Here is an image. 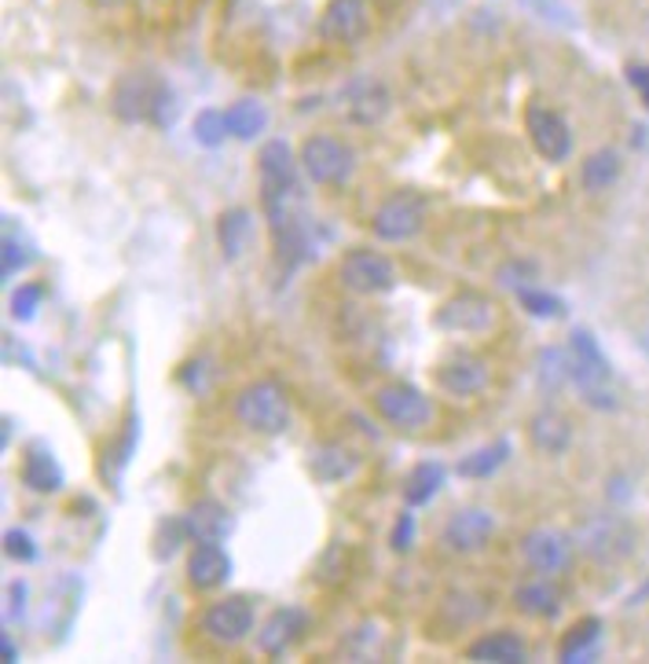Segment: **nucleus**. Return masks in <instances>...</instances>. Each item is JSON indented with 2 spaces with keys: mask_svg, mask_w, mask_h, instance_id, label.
I'll use <instances>...</instances> for the list:
<instances>
[{
  "mask_svg": "<svg viewBox=\"0 0 649 664\" xmlns=\"http://www.w3.org/2000/svg\"><path fill=\"white\" fill-rule=\"evenodd\" d=\"M232 411L254 433H283L291 426V400H286V393L276 382L246 385V390L235 393Z\"/></svg>",
  "mask_w": 649,
  "mask_h": 664,
  "instance_id": "f257e3e1",
  "label": "nucleus"
},
{
  "mask_svg": "<svg viewBox=\"0 0 649 664\" xmlns=\"http://www.w3.org/2000/svg\"><path fill=\"white\" fill-rule=\"evenodd\" d=\"M169 107V92L166 85L151 74H129V78L118 81L115 89V115L125 118V121H161L166 125L169 118L161 115V110Z\"/></svg>",
  "mask_w": 649,
  "mask_h": 664,
  "instance_id": "f03ea898",
  "label": "nucleus"
},
{
  "mask_svg": "<svg viewBox=\"0 0 649 664\" xmlns=\"http://www.w3.org/2000/svg\"><path fill=\"white\" fill-rule=\"evenodd\" d=\"M302 166H305V173L316 184L334 187V184H345L348 177H353L356 155H353V147H348L345 140H338V136L319 133V136H308V140H305Z\"/></svg>",
  "mask_w": 649,
  "mask_h": 664,
  "instance_id": "7ed1b4c3",
  "label": "nucleus"
},
{
  "mask_svg": "<svg viewBox=\"0 0 649 664\" xmlns=\"http://www.w3.org/2000/svg\"><path fill=\"white\" fill-rule=\"evenodd\" d=\"M374 411H378L390 426H401V430H422V426L433 422L430 397L407 382L382 385V390L374 393Z\"/></svg>",
  "mask_w": 649,
  "mask_h": 664,
  "instance_id": "20e7f679",
  "label": "nucleus"
},
{
  "mask_svg": "<svg viewBox=\"0 0 649 664\" xmlns=\"http://www.w3.org/2000/svg\"><path fill=\"white\" fill-rule=\"evenodd\" d=\"M338 280L353 294H382L396 283V268L378 250H348L338 265Z\"/></svg>",
  "mask_w": 649,
  "mask_h": 664,
  "instance_id": "39448f33",
  "label": "nucleus"
},
{
  "mask_svg": "<svg viewBox=\"0 0 649 664\" xmlns=\"http://www.w3.org/2000/svg\"><path fill=\"white\" fill-rule=\"evenodd\" d=\"M422 217H426V203L415 192H396L374 209L371 228L385 243H404L422 228Z\"/></svg>",
  "mask_w": 649,
  "mask_h": 664,
  "instance_id": "423d86ee",
  "label": "nucleus"
},
{
  "mask_svg": "<svg viewBox=\"0 0 649 664\" xmlns=\"http://www.w3.org/2000/svg\"><path fill=\"white\" fill-rule=\"evenodd\" d=\"M257 624V613L249 598H220V603L206 606L203 621H198V628H203L209 638H217V643L232 646V643H243V638L254 632Z\"/></svg>",
  "mask_w": 649,
  "mask_h": 664,
  "instance_id": "0eeeda50",
  "label": "nucleus"
},
{
  "mask_svg": "<svg viewBox=\"0 0 649 664\" xmlns=\"http://www.w3.org/2000/svg\"><path fill=\"white\" fill-rule=\"evenodd\" d=\"M433 323L441 331H466V334H481L495 328V305L492 297H484L478 291H463L436 309Z\"/></svg>",
  "mask_w": 649,
  "mask_h": 664,
  "instance_id": "6e6552de",
  "label": "nucleus"
},
{
  "mask_svg": "<svg viewBox=\"0 0 649 664\" xmlns=\"http://www.w3.org/2000/svg\"><path fill=\"white\" fill-rule=\"evenodd\" d=\"M525 125H529L532 147L547 162H566L569 158V152H572V133H569V125H566V118L558 115V110L543 107V104H532L529 115H525Z\"/></svg>",
  "mask_w": 649,
  "mask_h": 664,
  "instance_id": "1a4fd4ad",
  "label": "nucleus"
},
{
  "mask_svg": "<svg viewBox=\"0 0 649 664\" xmlns=\"http://www.w3.org/2000/svg\"><path fill=\"white\" fill-rule=\"evenodd\" d=\"M492 533H495V518L489 510L463 507V510H455L452 521L444 525L441 544L452 550V555H473V550H481L492 540Z\"/></svg>",
  "mask_w": 649,
  "mask_h": 664,
  "instance_id": "9d476101",
  "label": "nucleus"
},
{
  "mask_svg": "<svg viewBox=\"0 0 649 664\" xmlns=\"http://www.w3.org/2000/svg\"><path fill=\"white\" fill-rule=\"evenodd\" d=\"M297 177V158L283 140H268L260 147V180H265V206L276 209L283 198L294 192Z\"/></svg>",
  "mask_w": 649,
  "mask_h": 664,
  "instance_id": "9b49d317",
  "label": "nucleus"
},
{
  "mask_svg": "<svg viewBox=\"0 0 649 664\" xmlns=\"http://www.w3.org/2000/svg\"><path fill=\"white\" fill-rule=\"evenodd\" d=\"M521 555H525V566L532 573L558 576V573L569 569L572 544H569V536H561L554 529H535L521 540Z\"/></svg>",
  "mask_w": 649,
  "mask_h": 664,
  "instance_id": "f8f14e48",
  "label": "nucleus"
},
{
  "mask_svg": "<svg viewBox=\"0 0 649 664\" xmlns=\"http://www.w3.org/2000/svg\"><path fill=\"white\" fill-rule=\"evenodd\" d=\"M367 27H371L367 0H331V4L323 8V19H319L323 37L334 41V45L360 41V37L367 33Z\"/></svg>",
  "mask_w": 649,
  "mask_h": 664,
  "instance_id": "ddd939ff",
  "label": "nucleus"
},
{
  "mask_svg": "<svg viewBox=\"0 0 649 664\" xmlns=\"http://www.w3.org/2000/svg\"><path fill=\"white\" fill-rule=\"evenodd\" d=\"M180 521H184V536H191L195 544H224L235 529V518L217 499H195Z\"/></svg>",
  "mask_w": 649,
  "mask_h": 664,
  "instance_id": "4468645a",
  "label": "nucleus"
},
{
  "mask_svg": "<svg viewBox=\"0 0 649 664\" xmlns=\"http://www.w3.org/2000/svg\"><path fill=\"white\" fill-rule=\"evenodd\" d=\"M489 382H492L489 363H484L481 357H470V353L452 357L441 371H436V385L448 390L452 397H478V393L489 390Z\"/></svg>",
  "mask_w": 649,
  "mask_h": 664,
  "instance_id": "2eb2a0df",
  "label": "nucleus"
},
{
  "mask_svg": "<svg viewBox=\"0 0 649 664\" xmlns=\"http://www.w3.org/2000/svg\"><path fill=\"white\" fill-rule=\"evenodd\" d=\"M232 576V558L220 544H195L187 555V584L195 592H214Z\"/></svg>",
  "mask_w": 649,
  "mask_h": 664,
  "instance_id": "dca6fc26",
  "label": "nucleus"
},
{
  "mask_svg": "<svg viewBox=\"0 0 649 664\" xmlns=\"http://www.w3.org/2000/svg\"><path fill=\"white\" fill-rule=\"evenodd\" d=\"M580 547L591 558H623L631 555V529L617 518H594L580 529Z\"/></svg>",
  "mask_w": 649,
  "mask_h": 664,
  "instance_id": "f3484780",
  "label": "nucleus"
},
{
  "mask_svg": "<svg viewBox=\"0 0 649 664\" xmlns=\"http://www.w3.org/2000/svg\"><path fill=\"white\" fill-rule=\"evenodd\" d=\"M393 99H390V89H385L382 81H356L353 89L345 92V115L348 121L356 125H374L390 115Z\"/></svg>",
  "mask_w": 649,
  "mask_h": 664,
  "instance_id": "a211bd4d",
  "label": "nucleus"
},
{
  "mask_svg": "<svg viewBox=\"0 0 649 664\" xmlns=\"http://www.w3.org/2000/svg\"><path fill=\"white\" fill-rule=\"evenodd\" d=\"M470 661H489V664H521L525 661V643L514 632H492L473 638L466 646Z\"/></svg>",
  "mask_w": 649,
  "mask_h": 664,
  "instance_id": "6ab92c4d",
  "label": "nucleus"
},
{
  "mask_svg": "<svg viewBox=\"0 0 649 664\" xmlns=\"http://www.w3.org/2000/svg\"><path fill=\"white\" fill-rule=\"evenodd\" d=\"M529 437L540 452L561 456L572 445V422L566 416H558V411H540V416H532L529 422Z\"/></svg>",
  "mask_w": 649,
  "mask_h": 664,
  "instance_id": "aec40b11",
  "label": "nucleus"
},
{
  "mask_svg": "<svg viewBox=\"0 0 649 664\" xmlns=\"http://www.w3.org/2000/svg\"><path fill=\"white\" fill-rule=\"evenodd\" d=\"M514 606L529 617H554L561 609V595L551 580H525L514 587Z\"/></svg>",
  "mask_w": 649,
  "mask_h": 664,
  "instance_id": "412c9836",
  "label": "nucleus"
},
{
  "mask_svg": "<svg viewBox=\"0 0 649 664\" xmlns=\"http://www.w3.org/2000/svg\"><path fill=\"white\" fill-rule=\"evenodd\" d=\"M305 628V617L297 609H279L276 617L265 624V632H260V650L265 654H283L286 646L297 643V635Z\"/></svg>",
  "mask_w": 649,
  "mask_h": 664,
  "instance_id": "4be33fe9",
  "label": "nucleus"
},
{
  "mask_svg": "<svg viewBox=\"0 0 649 664\" xmlns=\"http://www.w3.org/2000/svg\"><path fill=\"white\" fill-rule=\"evenodd\" d=\"M620 177V155L602 147V152H594L583 158L580 166V184L588 187V192H606V187H613Z\"/></svg>",
  "mask_w": 649,
  "mask_h": 664,
  "instance_id": "5701e85b",
  "label": "nucleus"
},
{
  "mask_svg": "<svg viewBox=\"0 0 649 664\" xmlns=\"http://www.w3.org/2000/svg\"><path fill=\"white\" fill-rule=\"evenodd\" d=\"M22 478H27V485L37 488V492H56L62 485V470H59V462L48 456V448L33 445L27 462H22Z\"/></svg>",
  "mask_w": 649,
  "mask_h": 664,
  "instance_id": "b1692460",
  "label": "nucleus"
},
{
  "mask_svg": "<svg viewBox=\"0 0 649 664\" xmlns=\"http://www.w3.org/2000/svg\"><path fill=\"white\" fill-rule=\"evenodd\" d=\"M598 635H602V621L588 617V621L572 624V632H566V638H561L558 657H561V661H572V664L588 661L591 650H594V643H598Z\"/></svg>",
  "mask_w": 649,
  "mask_h": 664,
  "instance_id": "393cba45",
  "label": "nucleus"
},
{
  "mask_svg": "<svg viewBox=\"0 0 649 664\" xmlns=\"http://www.w3.org/2000/svg\"><path fill=\"white\" fill-rule=\"evenodd\" d=\"M268 125V110L257 104V99H239L232 110H228V129L235 140H257L260 133H265Z\"/></svg>",
  "mask_w": 649,
  "mask_h": 664,
  "instance_id": "a878e982",
  "label": "nucleus"
},
{
  "mask_svg": "<svg viewBox=\"0 0 649 664\" xmlns=\"http://www.w3.org/2000/svg\"><path fill=\"white\" fill-rule=\"evenodd\" d=\"M246 235H249V213L246 209H224L220 221H217V240H220L224 257L228 261L239 257L243 246H246Z\"/></svg>",
  "mask_w": 649,
  "mask_h": 664,
  "instance_id": "bb28decb",
  "label": "nucleus"
},
{
  "mask_svg": "<svg viewBox=\"0 0 649 664\" xmlns=\"http://www.w3.org/2000/svg\"><path fill=\"white\" fill-rule=\"evenodd\" d=\"M441 485H444V467H436V462H422V467L407 478L404 496H407L411 507H422L426 499L436 496V488Z\"/></svg>",
  "mask_w": 649,
  "mask_h": 664,
  "instance_id": "cd10ccee",
  "label": "nucleus"
},
{
  "mask_svg": "<svg viewBox=\"0 0 649 664\" xmlns=\"http://www.w3.org/2000/svg\"><path fill=\"white\" fill-rule=\"evenodd\" d=\"M191 133H195V140L203 147H220L232 136L228 110H198L195 121H191Z\"/></svg>",
  "mask_w": 649,
  "mask_h": 664,
  "instance_id": "c85d7f7f",
  "label": "nucleus"
},
{
  "mask_svg": "<svg viewBox=\"0 0 649 664\" xmlns=\"http://www.w3.org/2000/svg\"><path fill=\"white\" fill-rule=\"evenodd\" d=\"M535 374H540V382L547 385V390H558V385L572 382L569 353H561V349H543L540 360H535Z\"/></svg>",
  "mask_w": 649,
  "mask_h": 664,
  "instance_id": "c756f323",
  "label": "nucleus"
},
{
  "mask_svg": "<svg viewBox=\"0 0 649 664\" xmlns=\"http://www.w3.org/2000/svg\"><path fill=\"white\" fill-rule=\"evenodd\" d=\"M356 467V459L345 452V448L338 445H327V448H319L316 459H312V470H316V478L323 481H334V478H345L348 470Z\"/></svg>",
  "mask_w": 649,
  "mask_h": 664,
  "instance_id": "7c9ffc66",
  "label": "nucleus"
},
{
  "mask_svg": "<svg viewBox=\"0 0 649 664\" xmlns=\"http://www.w3.org/2000/svg\"><path fill=\"white\" fill-rule=\"evenodd\" d=\"M510 459V445L507 441H495V445H489V448H481V452H473V456H466L463 459V470L466 478H484V473H492V470H499L503 462Z\"/></svg>",
  "mask_w": 649,
  "mask_h": 664,
  "instance_id": "2f4dec72",
  "label": "nucleus"
},
{
  "mask_svg": "<svg viewBox=\"0 0 649 664\" xmlns=\"http://www.w3.org/2000/svg\"><path fill=\"white\" fill-rule=\"evenodd\" d=\"M518 297H521V305H525L532 316H540V320H554V316H561V312H566V305H561L554 294H543V291H535V286H525V291H518Z\"/></svg>",
  "mask_w": 649,
  "mask_h": 664,
  "instance_id": "473e14b6",
  "label": "nucleus"
},
{
  "mask_svg": "<svg viewBox=\"0 0 649 664\" xmlns=\"http://www.w3.org/2000/svg\"><path fill=\"white\" fill-rule=\"evenodd\" d=\"M37 309H41V286L37 283L19 286V291L11 294V316H16L19 323H30L37 316Z\"/></svg>",
  "mask_w": 649,
  "mask_h": 664,
  "instance_id": "72a5a7b5",
  "label": "nucleus"
},
{
  "mask_svg": "<svg viewBox=\"0 0 649 664\" xmlns=\"http://www.w3.org/2000/svg\"><path fill=\"white\" fill-rule=\"evenodd\" d=\"M535 275H540V268L529 265V261H510V265L499 268V283L514 286V291H525V286H535Z\"/></svg>",
  "mask_w": 649,
  "mask_h": 664,
  "instance_id": "f704fd0d",
  "label": "nucleus"
},
{
  "mask_svg": "<svg viewBox=\"0 0 649 664\" xmlns=\"http://www.w3.org/2000/svg\"><path fill=\"white\" fill-rule=\"evenodd\" d=\"M4 555L16 558V562H33L37 558V547H33V540L22 529H8L4 533Z\"/></svg>",
  "mask_w": 649,
  "mask_h": 664,
  "instance_id": "c9c22d12",
  "label": "nucleus"
},
{
  "mask_svg": "<svg viewBox=\"0 0 649 664\" xmlns=\"http://www.w3.org/2000/svg\"><path fill=\"white\" fill-rule=\"evenodd\" d=\"M22 261H27V257H22V246L4 240V254H0V275H4V280H8V275H16L22 268Z\"/></svg>",
  "mask_w": 649,
  "mask_h": 664,
  "instance_id": "e433bc0d",
  "label": "nucleus"
},
{
  "mask_svg": "<svg viewBox=\"0 0 649 664\" xmlns=\"http://www.w3.org/2000/svg\"><path fill=\"white\" fill-rule=\"evenodd\" d=\"M411 533H415V518H411V514H404V518L396 521L393 547H396V550H407V547H411Z\"/></svg>",
  "mask_w": 649,
  "mask_h": 664,
  "instance_id": "4c0bfd02",
  "label": "nucleus"
},
{
  "mask_svg": "<svg viewBox=\"0 0 649 664\" xmlns=\"http://www.w3.org/2000/svg\"><path fill=\"white\" fill-rule=\"evenodd\" d=\"M631 81H635V89L642 92L646 107H649V70H639V67H635V70H631Z\"/></svg>",
  "mask_w": 649,
  "mask_h": 664,
  "instance_id": "58836bf2",
  "label": "nucleus"
},
{
  "mask_svg": "<svg viewBox=\"0 0 649 664\" xmlns=\"http://www.w3.org/2000/svg\"><path fill=\"white\" fill-rule=\"evenodd\" d=\"M0 650H4V657L8 661H16V643H11V638L4 635V638H0Z\"/></svg>",
  "mask_w": 649,
  "mask_h": 664,
  "instance_id": "ea45409f",
  "label": "nucleus"
}]
</instances>
